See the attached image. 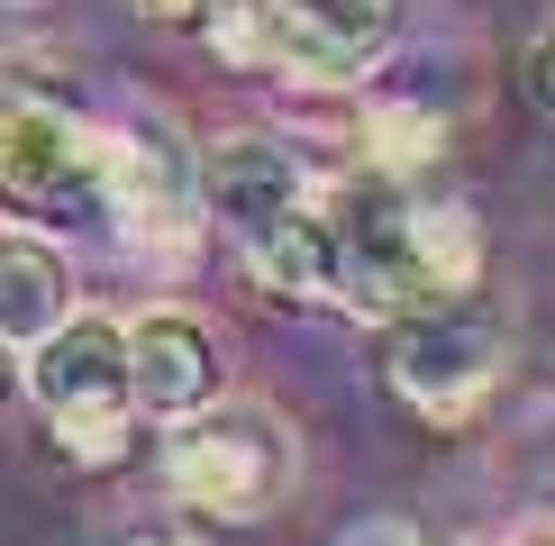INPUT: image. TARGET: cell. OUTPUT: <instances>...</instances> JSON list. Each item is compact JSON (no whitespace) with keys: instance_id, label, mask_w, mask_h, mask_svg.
Returning <instances> with one entry per match:
<instances>
[{"instance_id":"5bb4252c","label":"cell","mask_w":555,"mask_h":546,"mask_svg":"<svg viewBox=\"0 0 555 546\" xmlns=\"http://www.w3.org/2000/svg\"><path fill=\"white\" fill-rule=\"evenodd\" d=\"M18 401V347H0V410Z\"/></svg>"},{"instance_id":"30bf717a","label":"cell","mask_w":555,"mask_h":546,"mask_svg":"<svg viewBox=\"0 0 555 546\" xmlns=\"http://www.w3.org/2000/svg\"><path fill=\"white\" fill-rule=\"evenodd\" d=\"M337 546H428L410 519H391V510H374V519H356V529H337Z\"/></svg>"},{"instance_id":"5b68a950","label":"cell","mask_w":555,"mask_h":546,"mask_svg":"<svg viewBox=\"0 0 555 546\" xmlns=\"http://www.w3.org/2000/svg\"><path fill=\"white\" fill-rule=\"evenodd\" d=\"M511 382V328L474 301H428L391 318L383 347V392L410 410L420 428H474L492 392Z\"/></svg>"},{"instance_id":"4fadbf2b","label":"cell","mask_w":555,"mask_h":546,"mask_svg":"<svg viewBox=\"0 0 555 546\" xmlns=\"http://www.w3.org/2000/svg\"><path fill=\"white\" fill-rule=\"evenodd\" d=\"M109 546H201V537H182V529H128V537H109Z\"/></svg>"},{"instance_id":"ba28073f","label":"cell","mask_w":555,"mask_h":546,"mask_svg":"<svg viewBox=\"0 0 555 546\" xmlns=\"http://www.w3.org/2000/svg\"><path fill=\"white\" fill-rule=\"evenodd\" d=\"M128 392H137V419H155V428L228 401L219 328L201 310H137L128 318Z\"/></svg>"},{"instance_id":"277c9868","label":"cell","mask_w":555,"mask_h":546,"mask_svg":"<svg viewBox=\"0 0 555 546\" xmlns=\"http://www.w3.org/2000/svg\"><path fill=\"white\" fill-rule=\"evenodd\" d=\"M28 401L74 465H119L137 438V392H128V328L101 310H74L28 347Z\"/></svg>"},{"instance_id":"9c48e42d","label":"cell","mask_w":555,"mask_h":546,"mask_svg":"<svg viewBox=\"0 0 555 546\" xmlns=\"http://www.w3.org/2000/svg\"><path fill=\"white\" fill-rule=\"evenodd\" d=\"M64 318H74V264H64V246L10 227V237H0V347L28 355L46 328H64Z\"/></svg>"},{"instance_id":"3957f363","label":"cell","mask_w":555,"mask_h":546,"mask_svg":"<svg viewBox=\"0 0 555 546\" xmlns=\"http://www.w3.org/2000/svg\"><path fill=\"white\" fill-rule=\"evenodd\" d=\"M210 37L292 82H364L401 37V0H219Z\"/></svg>"},{"instance_id":"7a4b0ae2","label":"cell","mask_w":555,"mask_h":546,"mask_svg":"<svg viewBox=\"0 0 555 546\" xmlns=\"http://www.w3.org/2000/svg\"><path fill=\"white\" fill-rule=\"evenodd\" d=\"M119 192V136L64 101H0V210L37 227H91Z\"/></svg>"},{"instance_id":"6da1fadb","label":"cell","mask_w":555,"mask_h":546,"mask_svg":"<svg viewBox=\"0 0 555 546\" xmlns=\"http://www.w3.org/2000/svg\"><path fill=\"white\" fill-rule=\"evenodd\" d=\"M328 200V301L364 318H410L428 301H465L482 273V227L455 200H420L401 173L319 182Z\"/></svg>"},{"instance_id":"8992f818","label":"cell","mask_w":555,"mask_h":546,"mask_svg":"<svg viewBox=\"0 0 555 546\" xmlns=\"http://www.w3.org/2000/svg\"><path fill=\"white\" fill-rule=\"evenodd\" d=\"M292 473H300L292 428L264 401H210L165 428V483L201 519H264L292 492Z\"/></svg>"},{"instance_id":"52a82bcc","label":"cell","mask_w":555,"mask_h":546,"mask_svg":"<svg viewBox=\"0 0 555 546\" xmlns=\"http://www.w3.org/2000/svg\"><path fill=\"white\" fill-rule=\"evenodd\" d=\"M192 182H201V210L237 237V256H256L273 227H292V219L319 200L310 165H300L283 136H256V128H246V136H219V146L192 165Z\"/></svg>"},{"instance_id":"8fae6325","label":"cell","mask_w":555,"mask_h":546,"mask_svg":"<svg viewBox=\"0 0 555 546\" xmlns=\"http://www.w3.org/2000/svg\"><path fill=\"white\" fill-rule=\"evenodd\" d=\"M137 10H146L155 28H210V10H219V0H137Z\"/></svg>"},{"instance_id":"7c38bea8","label":"cell","mask_w":555,"mask_h":546,"mask_svg":"<svg viewBox=\"0 0 555 546\" xmlns=\"http://www.w3.org/2000/svg\"><path fill=\"white\" fill-rule=\"evenodd\" d=\"M528 82H538V101L555 109V28L538 37V55H528Z\"/></svg>"}]
</instances>
